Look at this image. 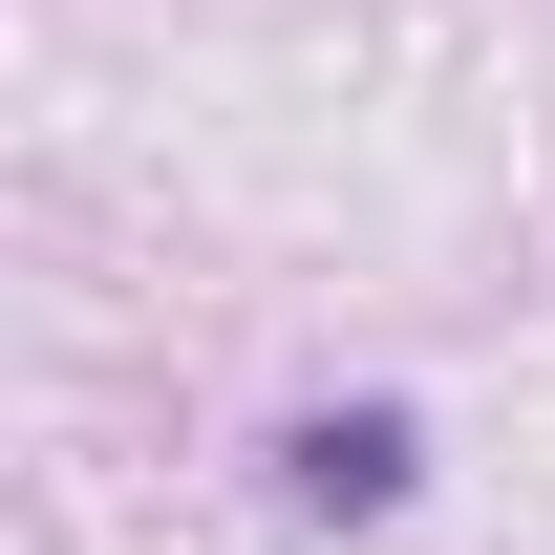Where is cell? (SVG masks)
Listing matches in <instances>:
<instances>
[{
    "mask_svg": "<svg viewBox=\"0 0 555 555\" xmlns=\"http://www.w3.org/2000/svg\"><path fill=\"white\" fill-rule=\"evenodd\" d=\"M406 449H427L406 406H321L299 449H278V491H299V513H385V491H406Z\"/></svg>",
    "mask_w": 555,
    "mask_h": 555,
    "instance_id": "cell-1",
    "label": "cell"
}]
</instances>
